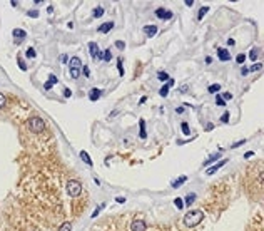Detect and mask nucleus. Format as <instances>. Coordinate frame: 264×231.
<instances>
[{"label":"nucleus","mask_w":264,"mask_h":231,"mask_svg":"<svg viewBox=\"0 0 264 231\" xmlns=\"http://www.w3.org/2000/svg\"><path fill=\"white\" fill-rule=\"evenodd\" d=\"M202 218H204L202 211L192 209V211H189V213L184 216V224L187 226V228H194V226H197L199 223H201Z\"/></svg>","instance_id":"f257e3e1"},{"label":"nucleus","mask_w":264,"mask_h":231,"mask_svg":"<svg viewBox=\"0 0 264 231\" xmlns=\"http://www.w3.org/2000/svg\"><path fill=\"white\" fill-rule=\"evenodd\" d=\"M27 126L28 129H30L33 134H40V132L45 129V122H43V119H40V117H30V119L27 121Z\"/></svg>","instance_id":"f03ea898"},{"label":"nucleus","mask_w":264,"mask_h":231,"mask_svg":"<svg viewBox=\"0 0 264 231\" xmlns=\"http://www.w3.org/2000/svg\"><path fill=\"white\" fill-rule=\"evenodd\" d=\"M65 188H67V194L72 196V198H75V196H79L82 193V184L79 183V181H75V179H69V181H67Z\"/></svg>","instance_id":"7ed1b4c3"},{"label":"nucleus","mask_w":264,"mask_h":231,"mask_svg":"<svg viewBox=\"0 0 264 231\" xmlns=\"http://www.w3.org/2000/svg\"><path fill=\"white\" fill-rule=\"evenodd\" d=\"M89 52H90L92 59H102V52L99 50V45H97L95 42H90V44H89Z\"/></svg>","instance_id":"20e7f679"},{"label":"nucleus","mask_w":264,"mask_h":231,"mask_svg":"<svg viewBox=\"0 0 264 231\" xmlns=\"http://www.w3.org/2000/svg\"><path fill=\"white\" fill-rule=\"evenodd\" d=\"M147 229V224L142 219H135L134 223L130 224V231H145Z\"/></svg>","instance_id":"39448f33"},{"label":"nucleus","mask_w":264,"mask_h":231,"mask_svg":"<svg viewBox=\"0 0 264 231\" xmlns=\"http://www.w3.org/2000/svg\"><path fill=\"white\" fill-rule=\"evenodd\" d=\"M155 15H157L159 18H164V20H169L170 17H172V12L170 10H165V8H157V10H155Z\"/></svg>","instance_id":"423d86ee"},{"label":"nucleus","mask_w":264,"mask_h":231,"mask_svg":"<svg viewBox=\"0 0 264 231\" xmlns=\"http://www.w3.org/2000/svg\"><path fill=\"white\" fill-rule=\"evenodd\" d=\"M217 57H219V60L226 62V60H229V59H231V54H229V50H227V49H222V47H219V49H217Z\"/></svg>","instance_id":"0eeeda50"},{"label":"nucleus","mask_w":264,"mask_h":231,"mask_svg":"<svg viewBox=\"0 0 264 231\" xmlns=\"http://www.w3.org/2000/svg\"><path fill=\"white\" fill-rule=\"evenodd\" d=\"M226 163H227V159H222V161H219V163H217L216 166H212V168H207V169H206V174H207V176H212L214 173H216V171H219V169H221V168H222V166L226 164Z\"/></svg>","instance_id":"6e6552de"},{"label":"nucleus","mask_w":264,"mask_h":231,"mask_svg":"<svg viewBox=\"0 0 264 231\" xmlns=\"http://www.w3.org/2000/svg\"><path fill=\"white\" fill-rule=\"evenodd\" d=\"M144 34L147 37H154L155 34H157V27H155V25H145L144 27Z\"/></svg>","instance_id":"1a4fd4ad"},{"label":"nucleus","mask_w":264,"mask_h":231,"mask_svg":"<svg viewBox=\"0 0 264 231\" xmlns=\"http://www.w3.org/2000/svg\"><path fill=\"white\" fill-rule=\"evenodd\" d=\"M69 66H70V69H80V66H82L80 57H72L69 60Z\"/></svg>","instance_id":"9d476101"},{"label":"nucleus","mask_w":264,"mask_h":231,"mask_svg":"<svg viewBox=\"0 0 264 231\" xmlns=\"http://www.w3.org/2000/svg\"><path fill=\"white\" fill-rule=\"evenodd\" d=\"M100 96H102V91H99V89H90L89 91V99L90 101H97Z\"/></svg>","instance_id":"9b49d317"},{"label":"nucleus","mask_w":264,"mask_h":231,"mask_svg":"<svg viewBox=\"0 0 264 231\" xmlns=\"http://www.w3.org/2000/svg\"><path fill=\"white\" fill-rule=\"evenodd\" d=\"M110 29H114V22L102 24V25L99 27V32H102V34H107V32H110Z\"/></svg>","instance_id":"f8f14e48"},{"label":"nucleus","mask_w":264,"mask_h":231,"mask_svg":"<svg viewBox=\"0 0 264 231\" xmlns=\"http://www.w3.org/2000/svg\"><path fill=\"white\" fill-rule=\"evenodd\" d=\"M53 84H57V77L53 76V74H50V76H48V81L45 82V86H43V87H45V89L48 91V89H52Z\"/></svg>","instance_id":"ddd939ff"},{"label":"nucleus","mask_w":264,"mask_h":231,"mask_svg":"<svg viewBox=\"0 0 264 231\" xmlns=\"http://www.w3.org/2000/svg\"><path fill=\"white\" fill-rule=\"evenodd\" d=\"M185 181H187V176H179V179L172 181V183H170V186H172V188H179V186L184 184Z\"/></svg>","instance_id":"4468645a"},{"label":"nucleus","mask_w":264,"mask_h":231,"mask_svg":"<svg viewBox=\"0 0 264 231\" xmlns=\"http://www.w3.org/2000/svg\"><path fill=\"white\" fill-rule=\"evenodd\" d=\"M219 158H221V152H217V154H212V156H209V158L204 161V164L202 166H209L211 163H214V161H217Z\"/></svg>","instance_id":"2eb2a0df"},{"label":"nucleus","mask_w":264,"mask_h":231,"mask_svg":"<svg viewBox=\"0 0 264 231\" xmlns=\"http://www.w3.org/2000/svg\"><path fill=\"white\" fill-rule=\"evenodd\" d=\"M12 34H13V37H15V39H23V37L27 35V32L22 30V29H13Z\"/></svg>","instance_id":"dca6fc26"},{"label":"nucleus","mask_w":264,"mask_h":231,"mask_svg":"<svg viewBox=\"0 0 264 231\" xmlns=\"http://www.w3.org/2000/svg\"><path fill=\"white\" fill-rule=\"evenodd\" d=\"M80 159L84 161L85 164H89V166H92V159L89 158V154H87L85 151H80Z\"/></svg>","instance_id":"f3484780"},{"label":"nucleus","mask_w":264,"mask_h":231,"mask_svg":"<svg viewBox=\"0 0 264 231\" xmlns=\"http://www.w3.org/2000/svg\"><path fill=\"white\" fill-rule=\"evenodd\" d=\"M182 201H184V204L190 206V204H192L194 201H195V194H194V193H190V194H187V196H185V199H182Z\"/></svg>","instance_id":"a211bd4d"},{"label":"nucleus","mask_w":264,"mask_h":231,"mask_svg":"<svg viewBox=\"0 0 264 231\" xmlns=\"http://www.w3.org/2000/svg\"><path fill=\"white\" fill-rule=\"evenodd\" d=\"M139 124H140V139H145V137H147V134H145V121L140 119Z\"/></svg>","instance_id":"6ab92c4d"},{"label":"nucleus","mask_w":264,"mask_h":231,"mask_svg":"<svg viewBox=\"0 0 264 231\" xmlns=\"http://www.w3.org/2000/svg\"><path fill=\"white\" fill-rule=\"evenodd\" d=\"M58 231H72V224L69 221H65V223H62V226L58 228Z\"/></svg>","instance_id":"aec40b11"},{"label":"nucleus","mask_w":264,"mask_h":231,"mask_svg":"<svg viewBox=\"0 0 264 231\" xmlns=\"http://www.w3.org/2000/svg\"><path fill=\"white\" fill-rule=\"evenodd\" d=\"M102 15H104V8H102V7L94 8V18H99V17H102Z\"/></svg>","instance_id":"412c9836"},{"label":"nucleus","mask_w":264,"mask_h":231,"mask_svg":"<svg viewBox=\"0 0 264 231\" xmlns=\"http://www.w3.org/2000/svg\"><path fill=\"white\" fill-rule=\"evenodd\" d=\"M80 76V69H70V77L72 79H79Z\"/></svg>","instance_id":"4be33fe9"},{"label":"nucleus","mask_w":264,"mask_h":231,"mask_svg":"<svg viewBox=\"0 0 264 231\" xmlns=\"http://www.w3.org/2000/svg\"><path fill=\"white\" fill-rule=\"evenodd\" d=\"M180 129H182V132L185 136H189V132H190V129H189V126H187V122H180Z\"/></svg>","instance_id":"5701e85b"},{"label":"nucleus","mask_w":264,"mask_h":231,"mask_svg":"<svg viewBox=\"0 0 264 231\" xmlns=\"http://www.w3.org/2000/svg\"><path fill=\"white\" fill-rule=\"evenodd\" d=\"M219 96H221V99H222L224 102L232 99V94H231V92H222V94H219Z\"/></svg>","instance_id":"b1692460"},{"label":"nucleus","mask_w":264,"mask_h":231,"mask_svg":"<svg viewBox=\"0 0 264 231\" xmlns=\"http://www.w3.org/2000/svg\"><path fill=\"white\" fill-rule=\"evenodd\" d=\"M110 59H112V54H110V50H105V52H102V60L109 62Z\"/></svg>","instance_id":"393cba45"},{"label":"nucleus","mask_w":264,"mask_h":231,"mask_svg":"<svg viewBox=\"0 0 264 231\" xmlns=\"http://www.w3.org/2000/svg\"><path fill=\"white\" fill-rule=\"evenodd\" d=\"M174 204H175V208H177V209H182V208H184V201L180 199V198H175V199H174Z\"/></svg>","instance_id":"a878e982"},{"label":"nucleus","mask_w":264,"mask_h":231,"mask_svg":"<svg viewBox=\"0 0 264 231\" xmlns=\"http://www.w3.org/2000/svg\"><path fill=\"white\" fill-rule=\"evenodd\" d=\"M105 204H107V203H102V204H99V206H97V209L94 211V213H92V218H97V214H99L100 211L104 209V206H105Z\"/></svg>","instance_id":"bb28decb"},{"label":"nucleus","mask_w":264,"mask_h":231,"mask_svg":"<svg viewBox=\"0 0 264 231\" xmlns=\"http://www.w3.org/2000/svg\"><path fill=\"white\" fill-rule=\"evenodd\" d=\"M207 12H209V7H202L201 10H199V13H197V18H199V20H201V18H202L204 15H206Z\"/></svg>","instance_id":"cd10ccee"},{"label":"nucleus","mask_w":264,"mask_h":231,"mask_svg":"<svg viewBox=\"0 0 264 231\" xmlns=\"http://www.w3.org/2000/svg\"><path fill=\"white\" fill-rule=\"evenodd\" d=\"M249 59L254 62V60H257V49H252L251 52H249Z\"/></svg>","instance_id":"c85d7f7f"},{"label":"nucleus","mask_w":264,"mask_h":231,"mask_svg":"<svg viewBox=\"0 0 264 231\" xmlns=\"http://www.w3.org/2000/svg\"><path fill=\"white\" fill-rule=\"evenodd\" d=\"M167 94H169V86H167V84H164L162 87H160V96H162V97H165Z\"/></svg>","instance_id":"c756f323"},{"label":"nucleus","mask_w":264,"mask_h":231,"mask_svg":"<svg viewBox=\"0 0 264 231\" xmlns=\"http://www.w3.org/2000/svg\"><path fill=\"white\" fill-rule=\"evenodd\" d=\"M117 69H119V74H120V76H124V66H122V57H119V60H117Z\"/></svg>","instance_id":"7c9ffc66"},{"label":"nucleus","mask_w":264,"mask_h":231,"mask_svg":"<svg viewBox=\"0 0 264 231\" xmlns=\"http://www.w3.org/2000/svg\"><path fill=\"white\" fill-rule=\"evenodd\" d=\"M221 91V84H214V86H209V92H219Z\"/></svg>","instance_id":"2f4dec72"},{"label":"nucleus","mask_w":264,"mask_h":231,"mask_svg":"<svg viewBox=\"0 0 264 231\" xmlns=\"http://www.w3.org/2000/svg\"><path fill=\"white\" fill-rule=\"evenodd\" d=\"M261 69H262V64L261 62H257V64H252V67L251 69H249V72H254V71H261Z\"/></svg>","instance_id":"473e14b6"},{"label":"nucleus","mask_w":264,"mask_h":231,"mask_svg":"<svg viewBox=\"0 0 264 231\" xmlns=\"http://www.w3.org/2000/svg\"><path fill=\"white\" fill-rule=\"evenodd\" d=\"M27 57H30V59H33V57H35V49L28 47V49H27Z\"/></svg>","instance_id":"72a5a7b5"},{"label":"nucleus","mask_w":264,"mask_h":231,"mask_svg":"<svg viewBox=\"0 0 264 231\" xmlns=\"http://www.w3.org/2000/svg\"><path fill=\"white\" fill-rule=\"evenodd\" d=\"M115 47L119 49V50H124V49H125V42H122V40H117V42H115Z\"/></svg>","instance_id":"f704fd0d"},{"label":"nucleus","mask_w":264,"mask_h":231,"mask_svg":"<svg viewBox=\"0 0 264 231\" xmlns=\"http://www.w3.org/2000/svg\"><path fill=\"white\" fill-rule=\"evenodd\" d=\"M157 77H159L160 81H169V76H167L165 72H159V74H157Z\"/></svg>","instance_id":"c9c22d12"},{"label":"nucleus","mask_w":264,"mask_h":231,"mask_svg":"<svg viewBox=\"0 0 264 231\" xmlns=\"http://www.w3.org/2000/svg\"><path fill=\"white\" fill-rule=\"evenodd\" d=\"M236 60H237V64H242L244 60H246V55H244V54H239V55L236 57Z\"/></svg>","instance_id":"e433bc0d"},{"label":"nucleus","mask_w":264,"mask_h":231,"mask_svg":"<svg viewBox=\"0 0 264 231\" xmlns=\"http://www.w3.org/2000/svg\"><path fill=\"white\" fill-rule=\"evenodd\" d=\"M17 62H18V67H20V69H22V71H27V66H25V62H23V60H22V59H18V60H17Z\"/></svg>","instance_id":"4c0bfd02"},{"label":"nucleus","mask_w":264,"mask_h":231,"mask_svg":"<svg viewBox=\"0 0 264 231\" xmlns=\"http://www.w3.org/2000/svg\"><path fill=\"white\" fill-rule=\"evenodd\" d=\"M221 121L222 122H229V112H224V114L221 116Z\"/></svg>","instance_id":"58836bf2"},{"label":"nucleus","mask_w":264,"mask_h":231,"mask_svg":"<svg viewBox=\"0 0 264 231\" xmlns=\"http://www.w3.org/2000/svg\"><path fill=\"white\" fill-rule=\"evenodd\" d=\"M5 101H7V99H5V96H3V94H0V109H2L3 106H5Z\"/></svg>","instance_id":"ea45409f"},{"label":"nucleus","mask_w":264,"mask_h":231,"mask_svg":"<svg viewBox=\"0 0 264 231\" xmlns=\"http://www.w3.org/2000/svg\"><path fill=\"white\" fill-rule=\"evenodd\" d=\"M82 74H84L85 77L90 76V71H89V67H87V66H84V69H82Z\"/></svg>","instance_id":"a19ab883"},{"label":"nucleus","mask_w":264,"mask_h":231,"mask_svg":"<svg viewBox=\"0 0 264 231\" xmlns=\"http://www.w3.org/2000/svg\"><path fill=\"white\" fill-rule=\"evenodd\" d=\"M216 104H217V106H224L226 102H224V101L221 99V96H216Z\"/></svg>","instance_id":"79ce46f5"},{"label":"nucleus","mask_w":264,"mask_h":231,"mask_svg":"<svg viewBox=\"0 0 264 231\" xmlns=\"http://www.w3.org/2000/svg\"><path fill=\"white\" fill-rule=\"evenodd\" d=\"M63 96H65V97H70V96H72V91L65 87V89H63Z\"/></svg>","instance_id":"37998d69"},{"label":"nucleus","mask_w":264,"mask_h":231,"mask_svg":"<svg viewBox=\"0 0 264 231\" xmlns=\"http://www.w3.org/2000/svg\"><path fill=\"white\" fill-rule=\"evenodd\" d=\"M27 15H30V17H37V15H38V12H37V10H28V12H27Z\"/></svg>","instance_id":"c03bdc74"},{"label":"nucleus","mask_w":264,"mask_h":231,"mask_svg":"<svg viewBox=\"0 0 264 231\" xmlns=\"http://www.w3.org/2000/svg\"><path fill=\"white\" fill-rule=\"evenodd\" d=\"M244 142H246V139H241V141L234 142V144H232V147H239V146H241V144H244Z\"/></svg>","instance_id":"a18cd8bd"},{"label":"nucleus","mask_w":264,"mask_h":231,"mask_svg":"<svg viewBox=\"0 0 264 231\" xmlns=\"http://www.w3.org/2000/svg\"><path fill=\"white\" fill-rule=\"evenodd\" d=\"M252 156H254V152H252V151H249V152H246V154H244V158L249 159V158H252Z\"/></svg>","instance_id":"49530a36"},{"label":"nucleus","mask_w":264,"mask_h":231,"mask_svg":"<svg viewBox=\"0 0 264 231\" xmlns=\"http://www.w3.org/2000/svg\"><path fill=\"white\" fill-rule=\"evenodd\" d=\"M115 201H117V203H125V198H122V196H117Z\"/></svg>","instance_id":"de8ad7c7"},{"label":"nucleus","mask_w":264,"mask_h":231,"mask_svg":"<svg viewBox=\"0 0 264 231\" xmlns=\"http://www.w3.org/2000/svg\"><path fill=\"white\" fill-rule=\"evenodd\" d=\"M184 3H185V5H187V7H192V5H194V0H185Z\"/></svg>","instance_id":"09e8293b"},{"label":"nucleus","mask_w":264,"mask_h":231,"mask_svg":"<svg viewBox=\"0 0 264 231\" xmlns=\"http://www.w3.org/2000/svg\"><path fill=\"white\" fill-rule=\"evenodd\" d=\"M241 74H242V76H247V74H249V69H247V67H242V72H241Z\"/></svg>","instance_id":"8fccbe9b"},{"label":"nucleus","mask_w":264,"mask_h":231,"mask_svg":"<svg viewBox=\"0 0 264 231\" xmlns=\"http://www.w3.org/2000/svg\"><path fill=\"white\" fill-rule=\"evenodd\" d=\"M175 112H177V114H182V112H184V107H177V109H175Z\"/></svg>","instance_id":"3c124183"},{"label":"nucleus","mask_w":264,"mask_h":231,"mask_svg":"<svg viewBox=\"0 0 264 231\" xmlns=\"http://www.w3.org/2000/svg\"><path fill=\"white\" fill-rule=\"evenodd\" d=\"M174 84H175V82H174L172 79H169V81H167V86H169V87H172Z\"/></svg>","instance_id":"603ef678"},{"label":"nucleus","mask_w":264,"mask_h":231,"mask_svg":"<svg viewBox=\"0 0 264 231\" xmlns=\"http://www.w3.org/2000/svg\"><path fill=\"white\" fill-rule=\"evenodd\" d=\"M60 62L65 64V62H67V55H60Z\"/></svg>","instance_id":"864d4df0"},{"label":"nucleus","mask_w":264,"mask_h":231,"mask_svg":"<svg viewBox=\"0 0 264 231\" xmlns=\"http://www.w3.org/2000/svg\"><path fill=\"white\" fill-rule=\"evenodd\" d=\"M185 91H189L187 86H182V87H180V92H185Z\"/></svg>","instance_id":"5fc2aeb1"},{"label":"nucleus","mask_w":264,"mask_h":231,"mask_svg":"<svg viewBox=\"0 0 264 231\" xmlns=\"http://www.w3.org/2000/svg\"><path fill=\"white\" fill-rule=\"evenodd\" d=\"M227 44H229V45H236V44H234V39H229Z\"/></svg>","instance_id":"6e6d98bb"},{"label":"nucleus","mask_w":264,"mask_h":231,"mask_svg":"<svg viewBox=\"0 0 264 231\" xmlns=\"http://www.w3.org/2000/svg\"><path fill=\"white\" fill-rule=\"evenodd\" d=\"M212 129V124H211V122H209V124L206 126V131H211Z\"/></svg>","instance_id":"4d7b16f0"},{"label":"nucleus","mask_w":264,"mask_h":231,"mask_svg":"<svg viewBox=\"0 0 264 231\" xmlns=\"http://www.w3.org/2000/svg\"><path fill=\"white\" fill-rule=\"evenodd\" d=\"M47 12H48V13H52V12H53V7H52V5H50V7H47Z\"/></svg>","instance_id":"13d9d810"}]
</instances>
